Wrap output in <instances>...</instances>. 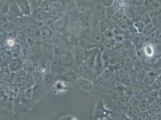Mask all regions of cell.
I'll return each instance as SVG.
<instances>
[{
    "label": "cell",
    "mask_w": 161,
    "mask_h": 120,
    "mask_svg": "<svg viewBox=\"0 0 161 120\" xmlns=\"http://www.w3.org/2000/svg\"><path fill=\"white\" fill-rule=\"evenodd\" d=\"M15 3L18 6L21 14L25 16H30L31 9L28 0H15Z\"/></svg>",
    "instance_id": "6da1fadb"
},
{
    "label": "cell",
    "mask_w": 161,
    "mask_h": 120,
    "mask_svg": "<svg viewBox=\"0 0 161 120\" xmlns=\"http://www.w3.org/2000/svg\"><path fill=\"white\" fill-rule=\"evenodd\" d=\"M23 60L21 58H15L10 60L9 64H8V68L10 72L13 73H17L23 68Z\"/></svg>",
    "instance_id": "7a4b0ae2"
},
{
    "label": "cell",
    "mask_w": 161,
    "mask_h": 120,
    "mask_svg": "<svg viewBox=\"0 0 161 120\" xmlns=\"http://www.w3.org/2000/svg\"><path fill=\"white\" fill-rule=\"evenodd\" d=\"M104 64L102 61V53L99 52L97 54L95 58V64H94V69L97 74H100L104 71Z\"/></svg>",
    "instance_id": "3957f363"
},
{
    "label": "cell",
    "mask_w": 161,
    "mask_h": 120,
    "mask_svg": "<svg viewBox=\"0 0 161 120\" xmlns=\"http://www.w3.org/2000/svg\"><path fill=\"white\" fill-rule=\"evenodd\" d=\"M67 86L65 82L63 81L58 80L53 85V90L55 93L62 92L63 91L66 90Z\"/></svg>",
    "instance_id": "277c9868"
},
{
    "label": "cell",
    "mask_w": 161,
    "mask_h": 120,
    "mask_svg": "<svg viewBox=\"0 0 161 120\" xmlns=\"http://www.w3.org/2000/svg\"><path fill=\"white\" fill-rule=\"evenodd\" d=\"M158 77V75L157 74L153 72H150L146 75L144 82L149 85H152Z\"/></svg>",
    "instance_id": "5b68a950"
},
{
    "label": "cell",
    "mask_w": 161,
    "mask_h": 120,
    "mask_svg": "<svg viewBox=\"0 0 161 120\" xmlns=\"http://www.w3.org/2000/svg\"><path fill=\"white\" fill-rule=\"evenodd\" d=\"M147 111L149 115H157L161 112V108L156 102H155L153 103L150 105V106Z\"/></svg>",
    "instance_id": "8992f818"
},
{
    "label": "cell",
    "mask_w": 161,
    "mask_h": 120,
    "mask_svg": "<svg viewBox=\"0 0 161 120\" xmlns=\"http://www.w3.org/2000/svg\"><path fill=\"white\" fill-rule=\"evenodd\" d=\"M10 71L8 67H3L0 68V80L6 81L9 78Z\"/></svg>",
    "instance_id": "52a82bcc"
},
{
    "label": "cell",
    "mask_w": 161,
    "mask_h": 120,
    "mask_svg": "<svg viewBox=\"0 0 161 120\" xmlns=\"http://www.w3.org/2000/svg\"><path fill=\"white\" fill-rule=\"evenodd\" d=\"M22 47L19 44L15 43L10 49V52L12 57L15 58H19L21 56Z\"/></svg>",
    "instance_id": "ba28073f"
},
{
    "label": "cell",
    "mask_w": 161,
    "mask_h": 120,
    "mask_svg": "<svg viewBox=\"0 0 161 120\" xmlns=\"http://www.w3.org/2000/svg\"><path fill=\"white\" fill-rule=\"evenodd\" d=\"M78 83L80 85V87L83 90H88L93 87V83L91 81L86 79H79L78 80Z\"/></svg>",
    "instance_id": "9c48e42d"
},
{
    "label": "cell",
    "mask_w": 161,
    "mask_h": 120,
    "mask_svg": "<svg viewBox=\"0 0 161 120\" xmlns=\"http://www.w3.org/2000/svg\"><path fill=\"white\" fill-rule=\"evenodd\" d=\"M140 110L138 106H130L128 108V112L129 114L133 117L138 118V115L140 113Z\"/></svg>",
    "instance_id": "30bf717a"
},
{
    "label": "cell",
    "mask_w": 161,
    "mask_h": 120,
    "mask_svg": "<svg viewBox=\"0 0 161 120\" xmlns=\"http://www.w3.org/2000/svg\"><path fill=\"white\" fill-rule=\"evenodd\" d=\"M150 106V103L148 101L147 99H144L140 101V105H139V109L141 112H143V111H147Z\"/></svg>",
    "instance_id": "8fae6325"
},
{
    "label": "cell",
    "mask_w": 161,
    "mask_h": 120,
    "mask_svg": "<svg viewBox=\"0 0 161 120\" xmlns=\"http://www.w3.org/2000/svg\"><path fill=\"white\" fill-rule=\"evenodd\" d=\"M159 98V95H158V91L156 90H155L154 91L150 92L147 97V100L149 102L150 105L153 103L156 102V101L158 100Z\"/></svg>",
    "instance_id": "7c38bea8"
},
{
    "label": "cell",
    "mask_w": 161,
    "mask_h": 120,
    "mask_svg": "<svg viewBox=\"0 0 161 120\" xmlns=\"http://www.w3.org/2000/svg\"><path fill=\"white\" fill-rule=\"evenodd\" d=\"M28 47L27 45H24L23 47H22L21 49V56L20 57L23 60H26L28 57L29 55V50H28Z\"/></svg>",
    "instance_id": "4fadbf2b"
},
{
    "label": "cell",
    "mask_w": 161,
    "mask_h": 120,
    "mask_svg": "<svg viewBox=\"0 0 161 120\" xmlns=\"http://www.w3.org/2000/svg\"><path fill=\"white\" fill-rule=\"evenodd\" d=\"M64 76L65 79H67V81H72L77 79V75L72 71H66L65 73L64 74Z\"/></svg>",
    "instance_id": "5bb4252c"
},
{
    "label": "cell",
    "mask_w": 161,
    "mask_h": 120,
    "mask_svg": "<svg viewBox=\"0 0 161 120\" xmlns=\"http://www.w3.org/2000/svg\"><path fill=\"white\" fill-rule=\"evenodd\" d=\"M8 12L12 15H19L21 13L18 6H17L15 3H13V4L11 5L9 8V12Z\"/></svg>",
    "instance_id": "9a60e30c"
},
{
    "label": "cell",
    "mask_w": 161,
    "mask_h": 120,
    "mask_svg": "<svg viewBox=\"0 0 161 120\" xmlns=\"http://www.w3.org/2000/svg\"><path fill=\"white\" fill-rule=\"evenodd\" d=\"M49 64L46 61H45L44 59H41L40 63L39 64V67H40V70H41V73L42 72H47V69L49 68Z\"/></svg>",
    "instance_id": "2e32d148"
},
{
    "label": "cell",
    "mask_w": 161,
    "mask_h": 120,
    "mask_svg": "<svg viewBox=\"0 0 161 120\" xmlns=\"http://www.w3.org/2000/svg\"><path fill=\"white\" fill-rule=\"evenodd\" d=\"M152 87L156 91L161 88V74L158 76L153 83L152 84Z\"/></svg>",
    "instance_id": "e0dca14e"
},
{
    "label": "cell",
    "mask_w": 161,
    "mask_h": 120,
    "mask_svg": "<svg viewBox=\"0 0 161 120\" xmlns=\"http://www.w3.org/2000/svg\"><path fill=\"white\" fill-rule=\"evenodd\" d=\"M43 82L45 85H50L53 82V76L51 74L47 73L43 77Z\"/></svg>",
    "instance_id": "ac0fdd59"
},
{
    "label": "cell",
    "mask_w": 161,
    "mask_h": 120,
    "mask_svg": "<svg viewBox=\"0 0 161 120\" xmlns=\"http://www.w3.org/2000/svg\"><path fill=\"white\" fill-rule=\"evenodd\" d=\"M27 45L29 47H33L35 44L36 39L35 36L33 35H28L27 37Z\"/></svg>",
    "instance_id": "d6986e66"
},
{
    "label": "cell",
    "mask_w": 161,
    "mask_h": 120,
    "mask_svg": "<svg viewBox=\"0 0 161 120\" xmlns=\"http://www.w3.org/2000/svg\"><path fill=\"white\" fill-rule=\"evenodd\" d=\"M41 32V36H43V37L46 39L50 37V35H51V32H50V29L47 27H44L42 28Z\"/></svg>",
    "instance_id": "ffe728a7"
},
{
    "label": "cell",
    "mask_w": 161,
    "mask_h": 120,
    "mask_svg": "<svg viewBox=\"0 0 161 120\" xmlns=\"http://www.w3.org/2000/svg\"><path fill=\"white\" fill-rule=\"evenodd\" d=\"M104 36L107 39H113L115 36V34L113 30L111 29H108L104 32Z\"/></svg>",
    "instance_id": "44dd1931"
},
{
    "label": "cell",
    "mask_w": 161,
    "mask_h": 120,
    "mask_svg": "<svg viewBox=\"0 0 161 120\" xmlns=\"http://www.w3.org/2000/svg\"><path fill=\"white\" fill-rule=\"evenodd\" d=\"M134 25H135V28L137 29V31L139 32L140 33H141L143 32V30H144V27H145L144 23L142 22H138L136 23H135Z\"/></svg>",
    "instance_id": "7402d4cb"
},
{
    "label": "cell",
    "mask_w": 161,
    "mask_h": 120,
    "mask_svg": "<svg viewBox=\"0 0 161 120\" xmlns=\"http://www.w3.org/2000/svg\"><path fill=\"white\" fill-rule=\"evenodd\" d=\"M128 103H129V105H130V106L138 107L139 105H140V101L136 98L131 97V98L129 99V100H128Z\"/></svg>",
    "instance_id": "603a6c76"
},
{
    "label": "cell",
    "mask_w": 161,
    "mask_h": 120,
    "mask_svg": "<svg viewBox=\"0 0 161 120\" xmlns=\"http://www.w3.org/2000/svg\"><path fill=\"white\" fill-rule=\"evenodd\" d=\"M149 114L147 112V111H143V112H140L138 115V120H148L149 117Z\"/></svg>",
    "instance_id": "cb8c5ba5"
},
{
    "label": "cell",
    "mask_w": 161,
    "mask_h": 120,
    "mask_svg": "<svg viewBox=\"0 0 161 120\" xmlns=\"http://www.w3.org/2000/svg\"><path fill=\"white\" fill-rule=\"evenodd\" d=\"M153 32V28L152 27L151 24H148L146 27H144V29L143 30V33L146 35L151 34V32Z\"/></svg>",
    "instance_id": "d4e9b609"
},
{
    "label": "cell",
    "mask_w": 161,
    "mask_h": 120,
    "mask_svg": "<svg viewBox=\"0 0 161 120\" xmlns=\"http://www.w3.org/2000/svg\"><path fill=\"white\" fill-rule=\"evenodd\" d=\"M72 63V59L69 54H67L63 59V64L64 66H69Z\"/></svg>",
    "instance_id": "484cf974"
},
{
    "label": "cell",
    "mask_w": 161,
    "mask_h": 120,
    "mask_svg": "<svg viewBox=\"0 0 161 120\" xmlns=\"http://www.w3.org/2000/svg\"><path fill=\"white\" fill-rule=\"evenodd\" d=\"M133 32H131L129 30H126L123 33V38L125 40H129L132 37Z\"/></svg>",
    "instance_id": "4316f807"
},
{
    "label": "cell",
    "mask_w": 161,
    "mask_h": 120,
    "mask_svg": "<svg viewBox=\"0 0 161 120\" xmlns=\"http://www.w3.org/2000/svg\"><path fill=\"white\" fill-rule=\"evenodd\" d=\"M9 8H10L9 5H8L7 4L5 3V4L2 6V7L1 8V9H0V12H1L2 14L7 13V12H9Z\"/></svg>",
    "instance_id": "83f0119b"
},
{
    "label": "cell",
    "mask_w": 161,
    "mask_h": 120,
    "mask_svg": "<svg viewBox=\"0 0 161 120\" xmlns=\"http://www.w3.org/2000/svg\"><path fill=\"white\" fill-rule=\"evenodd\" d=\"M108 30L107 25L104 22H100L99 23V30L101 32L104 33Z\"/></svg>",
    "instance_id": "f1b7e54d"
},
{
    "label": "cell",
    "mask_w": 161,
    "mask_h": 120,
    "mask_svg": "<svg viewBox=\"0 0 161 120\" xmlns=\"http://www.w3.org/2000/svg\"><path fill=\"white\" fill-rule=\"evenodd\" d=\"M26 39H27V37L26 36H25V34L24 32H19V34H18V39L19 40V42L20 41H25V40H26Z\"/></svg>",
    "instance_id": "f546056e"
},
{
    "label": "cell",
    "mask_w": 161,
    "mask_h": 120,
    "mask_svg": "<svg viewBox=\"0 0 161 120\" xmlns=\"http://www.w3.org/2000/svg\"><path fill=\"white\" fill-rule=\"evenodd\" d=\"M123 45L125 48L127 49H131L133 48V44L129 40H125L123 42Z\"/></svg>",
    "instance_id": "4dcf8cb0"
},
{
    "label": "cell",
    "mask_w": 161,
    "mask_h": 120,
    "mask_svg": "<svg viewBox=\"0 0 161 120\" xmlns=\"http://www.w3.org/2000/svg\"><path fill=\"white\" fill-rule=\"evenodd\" d=\"M114 39L118 43H120V41H123L124 38L123 37V36H120V35H115Z\"/></svg>",
    "instance_id": "1f68e13d"
},
{
    "label": "cell",
    "mask_w": 161,
    "mask_h": 120,
    "mask_svg": "<svg viewBox=\"0 0 161 120\" xmlns=\"http://www.w3.org/2000/svg\"><path fill=\"white\" fill-rule=\"evenodd\" d=\"M148 120H158L156 115H150Z\"/></svg>",
    "instance_id": "d6a6232c"
},
{
    "label": "cell",
    "mask_w": 161,
    "mask_h": 120,
    "mask_svg": "<svg viewBox=\"0 0 161 120\" xmlns=\"http://www.w3.org/2000/svg\"><path fill=\"white\" fill-rule=\"evenodd\" d=\"M5 1H6V3L8 5V4H12L13 3H15V0H5Z\"/></svg>",
    "instance_id": "836d02e7"
},
{
    "label": "cell",
    "mask_w": 161,
    "mask_h": 120,
    "mask_svg": "<svg viewBox=\"0 0 161 120\" xmlns=\"http://www.w3.org/2000/svg\"><path fill=\"white\" fill-rule=\"evenodd\" d=\"M69 1V2H70V1H73V0H66V1Z\"/></svg>",
    "instance_id": "e575fe53"
}]
</instances>
